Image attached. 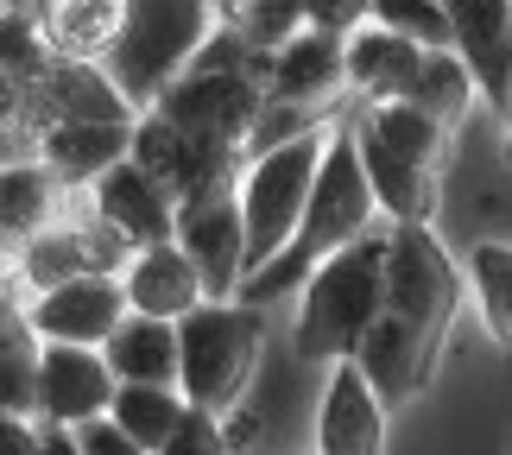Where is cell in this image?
<instances>
[{
  "label": "cell",
  "mask_w": 512,
  "mask_h": 455,
  "mask_svg": "<svg viewBox=\"0 0 512 455\" xmlns=\"http://www.w3.org/2000/svg\"><path fill=\"white\" fill-rule=\"evenodd\" d=\"M0 455H38V418L0 411Z\"/></svg>",
  "instance_id": "cell-33"
},
{
  "label": "cell",
  "mask_w": 512,
  "mask_h": 455,
  "mask_svg": "<svg viewBox=\"0 0 512 455\" xmlns=\"http://www.w3.org/2000/svg\"><path fill=\"white\" fill-rule=\"evenodd\" d=\"M133 152V121H51L32 133V158H45L64 190H89Z\"/></svg>",
  "instance_id": "cell-19"
},
{
  "label": "cell",
  "mask_w": 512,
  "mask_h": 455,
  "mask_svg": "<svg viewBox=\"0 0 512 455\" xmlns=\"http://www.w3.org/2000/svg\"><path fill=\"white\" fill-rule=\"evenodd\" d=\"M260 310L228 298V304H196L184 323H177V392L196 411H215L228 418L241 405V392L260 367Z\"/></svg>",
  "instance_id": "cell-5"
},
{
  "label": "cell",
  "mask_w": 512,
  "mask_h": 455,
  "mask_svg": "<svg viewBox=\"0 0 512 455\" xmlns=\"http://www.w3.org/2000/svg\"><path fill=\"white\" fill-rule=\"evenodd\" d=\"M348 133H354V152H361V171H367V184L373 196H380V215L392 228H411V222H430L437 215V165H418L411 152L399 146H386L380 133H367L361 121L348 114Z\"/></svg>",
  "instance_id": "cell-17"
},
{
  "label": "cell",
  "mask_w": 512,
  "mask_h": 455,
  "mask_svg": "<svg viewBox=\"0 0 512 455\" xmlns=\"http://www.w3.org/2000/svg\"><path fill=\"white\" fill-rule=\"evenodd\" d=\"M266 108V64L260 70H184L177 83L159 95V114L177 121L190 140H203L215 152L247 158V133Z\"/></svg>",
  "instance_id": "cell-7"
},
{
  "label": "cell",
  "mask_w": 512,
  "mask_h": 455,
  "mask_svg": "<svg viewBox=\"0 0 512 455\" xmlns=\"http://www.w3.org/2000/svg\"><path fill=\"white\" fill-rule=\"evenodd\" d=\"M0 13H13V0H0Z\"/></svg>",
  "instance_id": "cell-37"
},
{
  "label": "cell",
  "mask_w": 512,
  "mask_h": 455,
  "mask_svg": "<svg viewBox=\"0 0 512 455\" xmlns=\"http://www.w3.org/2000/svg\"><path fill=\"white\" fill-rule=\"evenodd\" d=\"M348 51V95L361 108H380V102H411V89H418V70H424V45H411V38L386 32V26H354L342 38Z\"/></svg>",
  "instance_id": "cell-18"
},
{
  "label": "cell",
  "mask_w": 512,
  "mask_h": 455,
  "mask_svg": "<svg viewBox=\"0 0 512 455\" xmlns=\"http://www.w3.org/2000/svg\"><path fill=\"white\" fill-rule=\"evenodd\" d=\"M38 342H64V348H108V335L127 323V291L108 272H89V279H64L51 291L26 298Z\"/></svg>",
  "instance_id": "cell-10"
},
{
  "label": "cell",
  "mask_w": 512,
  "mask_h": 455,
  "mask_svg": "<svg viewBox=\"0 0 512 455\" xmlns=\"http://www.w3.org/2000/svg\"><path fill=\"white\" fill-rule=\"evenodd\" d=\"M443 7H456V0H443Z\"/></svg>",
  "instance_id": "cell-38"
},
{
  "label": "cell",
  "mask_w": 512,
  "mask_h": 455,
  "mask_svg": "<svg viewBox=\"0 0 512 455\" xmlns=\"http://www.w3.org/2000/svg\"><path fill=\"white\" fill-rule=\"evenodd\" d=\"M177 247L196 260V272H203V291L215 304L241 298L247 285V222H241V171L222 177V184L196 190L177 203Z\"/></svg>",
  "instance_id": "cell-8"
},
{
  "label": "cell",
  "mask_w": 512,
  "mask_h": 455,
  "mask_svg": "<svg viewBox=\"0 0 512 455\" xmlns=\"http://www.w3.org/2000/svg\"><path fill=\"white\" fill-rule=\"evenodd\" d=\"M38 354H45V342H38V329H32L26 291H19V285H0V411L32 418Z\"/></svg>",
  "instance_id": "cell-24"
},
{
  "label": "cell",
  "mask_w": 512,
  "mask_h": 455,
  "mask_svg": "<svg viewBox=\"0 0 512 455\" xmlns=\"http://www.w3.org/2000/svg\"><path fill=\"white\" fill-rule=\"evenodd\" d=\"M222 26V0H127L121 38L102 57L108 83L127 95L133 114L159 108V95L184 76Z\"/></svg>",
  "instance_id": "cell-4"
},
{
  "label": "cell",
  "mask_w": 512,
  "mask_h": 455,
  "mask_svg": "<svg viewBox=\"0 0 512 455\" xmlns=\"http://www.w3.org/2000/svg\"><path fill=\"white\" fill-rule=\"evenodd\" d=\"M462 266L456 253L437 241L430 222H411V228H392V247H386V304L373 316L367 342L354 348L367 386L392 405H411L418 392L430 386L443 348H449V329L462 316Z\"/></svg>",
  "instance_id": "cell-1"
},
{
  "label": "cell",
  "mask_w": 512,
  "mask_h": 455,
  "mask_svg": "<svg viewBox=\"0 0 512 455\" xmlns=\"http://www.w3.org/2000/svg\"><path fill=\"white\" fill-rule=\"evenodd\" d=\"M159 455H234V443H228V424L215 418V411H184V424L171 430V443L159 449Z\"/></svg>",
  "instance_id": "cell-31"
},
{
  "label": "cell",
  "mask_w": 512,
  "mask_h": 455,
  "mask_svg": "<svg viewBox=\"0 0 512 455\" xmlns=\"http://www.w3.org/2000/svg\"><path fill=\"white\" fill-rule=\"evenodd\" d=\"M51 121H140V114L127 108V95L108 83L102 64L51 57V70L26 89V133L51 127Z\"/></svg>",
  "instance_id": "cell-16"
},
{
  "label": "cell",
  "mask_w": 512,
  "mask_h": 455,
  "mask_svg": "<svg viewBox=\"0 0 512 455\" xmlns=\"http://www.w3.org/2000/svg\"><path fill=\"white\" fill-rule=\"evenodd\" d=\"M506 165H512V102H506Z\"/></svg>",
  "instance_id": "cell-36"
},
{
  "label": "cell",
  "mask_w": 512,
  "mask_h": 455,
  "mask_svg": "<svg viewBox=\"0 0 512 455\" xmlns=\"http://www.w3.org/2000/svg\"><path fill=\"white\" fill-rule=\"evenodd\" d=\"M108 367L121 386H177V323L127 310V323L108 335Z\"/></svg>",
  "instance_id": "cell-23"
},
{
  "label": "cell",
  "mask_w": 512,
  "mask_h": 455,
  "mask_svg": "<svg viewBox=\"0 0 512 455\" xmlns=\"http://www.w3.org/2000/svg\"><path fill=\"white\" fill-rule=\"evenodd\" d=\"M89 209L102 215V228H114L133 253L159 247V241L177 234V196L146 165H133V158H121L114 171L95 177V184H89Z\"/></svg>",
  "instance_id": "cell-12"
},
{
  "label": "cell",
  "mask_w": 512,
  "mask_h": 455,
  "mask_svg": "<svg viewBox=\"0 0 512 455\" xmlns=\"http://www.w3.org/2000/svg\"><path fill=\"white\" fill-rule=\"evenodd\" d=\"M468 285H475L487 335L512 354V247L506 241H481L475 253H468Z\"/></svg>",
  "instance_id": "cell-27"
},
{
  "label": "cell",
  "mask_w": 512,
  "mask_h": 455,
  "mask_svg": "<svg viewBox=\"0 0 512 455\" xmlns=\"http://www.w3.org/2000/svg\"><path fill=\"white\" fill-rule=\"evenodd\" d=\"M70 209V190L57 184V171L45 158H0V234L13 247H32L57 215Z\"/></svg>",
  "instance_id": "cell-21"
},
{
  "label": "cell",
  "mask_w": 512,
  "mask_h": 455,
  "mask_svg": "<svg viewBox=\"0 0 512 455\" xmlns=\"http://www.w3.org/2000/svg\"><path fill=\"white\" fill-rule=\"evenodd\" d=\"M386 247H392V222L361 234V241L342 247V253H329L304 279L298 323H291V354H298V361H310V367L354 361V348L367 342L373 316L386 304Z\"/></svg>",
  "instance_id": "cell-3"
},
{
  "label": "cell",
  "mask_w": 512,
  "mask_h": 455,
  "mask_svg": "<svg viewBox=\"0 0 512 455\" xmlns=\"http://www.w3.org/2000/svg\"><path fill=\"white\" fill-rule=\"evenodd\" d=\"M121 291H127V310L140 316H165V323H184L196 304H209L203 291V272L177 241H159V247H140L121 272Z\"/></svg>",
  "instance_id": "cell-20"
},
{
  "label": "cell",
  "mask_w": 512,
  "mask_h": 455,
  "mask_svg": "<svg viewBox=\"0 0 512 455\" xmlns=\"http://www.w3.org/2000/svg\"><path fill=\"white\" fill-rule=\"evenodd\" d=\"M342 95H348L342 32L304 26L291 45H279L266 57V102H291V108H310V114H342Z\"/></svg>",
  "instance_id": "cell-11"
},
{
  "label": "cell",
  "mask_w": 512,
  "mask_h": 455,
  "mask_svg": "<svg viewBox=\"0 0 512 455\" xmlns=\"http://www.w3.org/2000/svg\"><path fill=\"white\" fill-rule=\"evenodd\" d=\"M0 70L13 76V83H38V76L51 70V45H45V32H38V19L32 13H0Z\"/></svg>",
  "instance_id": "cell-30"
},
{
  "label": "cell",
  "mask_w": 512,
  "mask_h": 455,
  "mask_svg": "<svg viewBox=\"0 0 512 455\" xmlns=\"http://www.w3.org/2000/svg\"><path fill=\"white\" fill-rule=\"evenodd\" d=\"M222 19L247 38L260 57H272L279 45H291L310 26V0H228Z\"/></svg>",
  "instance_id": "cell-28"
},
{
  "label": "cell",
  "mask_w": 512,
  "mask_h": 455,
  "mask_svg": "<svg viewBox=\"0 0 512 455\" xmlns=\"http://www.w3.org/2000/svg\"><path fill=\"white\" fill-rule=\"evenodd\" d=\"M449 51L468 64L481 102L506 114V102H512V0H456L449 7Z\"/></svg>",
  "instance_id": "cell-14"
},
{
  "label": "cell",
  "mask_w": 512,
  "mask_h": 455,
  "mask_svg": "<svg viewBox=\"0 0 512 455\" xmlns=\"http://www.w3.org/2000/svg\"><path fill=\"white\" fill-rule=\"evenodd\" d=\"M317 455H386V399L361 361H336L317 399Z\"/></svg>",
  "instance_id": "cell-15"
},
{
  "label": "cell",
  "mask_w": 512,
  "mask_h": 455,
  "mask_svg": "<svg viewBox=\"0 0 512 455\" xmlns=\"http://www.w3.org/2000/svg\"><path fill=\"white\" fill-rule=\"evenodd\" d=\"M475 102H481V89H475V76H468L462 57L456 51H430L424 70H418V89H411V108H424L437 127L456 133Z\"/></svg>",
  "instance_id": "cell-26"
},
{
  "label": "cell",
  "mask_w": 512,
  "mask_h": 455,
  "mask_svg": "<svg viewBox=\"0 0 512 455\" xmlns=\"http://www.w3.org/2000/svg\"><path fill=\"white\" fill-rule=\"evenodd\" d=\"M386 228L380 215V196H373L367 171H361V152H354V133H348V114L336 121V133H329V152H323V171H317V190H310V209L298 234H291V247L279 253L272 266H260L253 279L241 285V304H272V298H298L304 279L317 272L329 253L354 247L361 234Z\"/></svg>",
  "instance_id": "cell-2"
},
{
  "label": "cell",
  "mask_w": 512,
  "mask_h": 455,
  "mask_svg": "<svg viewBox=\"0 0 512 455\" xmlns=\"http://www.w3.org/2000/svg\"><path fill=\"white\" fill-rule=\"evenodd\" d=\"M133 165H146L159 184L184 203V196H196V190H209V184H222V177H234L247 165V158H234V152H215V146H203V140H190L177 121H165L159 108H146L140 121H133Z\"/></svg>",
  "instance_id": "cell-13"
},
{
  "label": "cell",
  "mask_w": 512,
  "mask_h": 455,
  "mask_svg": "<svg viewBox=\"0 0 512 455\" xmlns=\"http://www.w3.org/2000/svg\"><path fill=\"white\" fill-rule=\"evenodd\" d=\"M114 392H121V380H114V367H108L102 348L45 342V354H38V386H32V418L83 430L95 418H108Z\"/></svg>",
  "instance_id": "cell-9"
},
{
  "label": "cell",
  "mask_w": 512,
  "mask_h": 455,
  "mask_svg": "<svg viewBox=\"0 0 512 455\" xmlns=\"http://www.w3.org/2000/svg\"><path fill=\"white\" fill-rule=\"evenodd\" d=\"M13 7H19V13H32V19H38V13H45V7H51V0H13Z\"/></svg>",
  "instance_id": "cell-35"
},
{
  "label": "cell",
  "mask_w": 512,
  "mask_h": 455,
  "mask_svg": "<svg viewBox=\"0 0 512 455\" xmlns=\"http://www.w3.org/2000/svg\"><path fill=\"white\" fill-rule=\"evenodd\" d=\"M76 443H83V455H152L146 443H133L114 418H95V424H83L76 430Z\"/></svg>",
  "instance_id": "cell-32"
},
{
  "label": "cell",
  "mask_w": 512,
  "mask_h": 455,
  "mask_svg": "<svg viewBox=\"0 0 512 455\" xmlns=\"http://www.w3.org/2000/svg\"><path fill=\"white\" fill-rule=\"evenodd\" d=\"M127 0H51L38 13V32H45L51 57H70V64H102L121 38Z\"/></svg>",
  "instance_id": "cell-22"
},
{
  "label": "cell",
  "mask_w": 512,
  "mask_h": 455,
  "mask_svg": "<svg viewBox=\"0 0 512 455\" xmlns=\"http://www.w3.org/2000/svg\"><path fill=\"white\" fill-rule=\"evenodd\" d=\"M373 26L399 32L424 51H449V7L443 0H373Z\"/></svg>",
  "instance_id": "cell-29"
},
{
  "label": "cell",
  "mask_w": 512,
  "mask_h": 455,
  "mask_svg": "<svg viewBox=\"0 0 512 455\" xmlns=\"http://www.w3.org/2000/svg\"><path fill=\"white\" fill-rule=\"evenodd\" d=\"M184 411H190V399L177 386H121L114 405H108V418L121 424L133 443H146L152 455H159L171 443V430L184 424Z\"/></svg>",
  "instance_id": "cell-25"
},
{
  "label": "cell",
  "mask_w": 512,
  "mask_h": 455,
  "mask_svg": "<svg viewBox=\"0 0 512 455\" xmlns=\"http://www.w3.org/2000/svg\"><path fill=\"white\" fill-rule=\"evenodd\" d=\"M329 133L336 121L317 127V133H298V140L272 146V152H253L241 165V222H247V279L260 266H272L279 253L291 247L304 209H310V190H317V171H323V152H329Z\"/></svg>",
  "instance_id": "cell-6"
},
{
  "label": "cell",
  "mask_w": 512,
  "mask_h": 455,
  "mask_svg": "<svg viewBox=\"0 0 512 455\" xmlns=\"http://www.w3.org/2000/svg\"><path fill=\"white\" fill-rule=\"evenodd\" d=\"M38 455H83V443L64 424H38Z\"/></svg>",
  "instance_id": "cell-34"
}]
</instances>
